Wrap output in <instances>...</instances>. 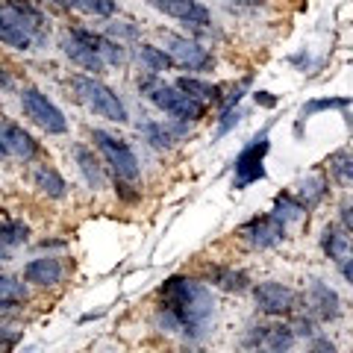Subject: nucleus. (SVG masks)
I'll return each mask as SVG.
<instances>
[{"label": "nucleus", "instance_id": "nucleus-2", "mask_svg": "<svg viewBox=\"0 0 353 353\" xmlns=\"http://www.w3.org/2000/svg\"><path fill=\"white\" fill-rule=\"evenodd\" d=\"M139 92L145 94L157 109L168 112L176 121H185V124H192V121H201L206 115V103L194 101V97L185 94L183 88L165 83L159 74H150V71L141 74L139 77Z\"/></svg>", "mask_w": 353, "mask_h": 353}, {"label": "nucleus", "instance_id": "nucleus-9", "mask_svg": "<svg viewBox=\"0 0 353 353\" xmlns=\"http://www.w3.org/2000/svg\"><path fill=\"white\" fill-rule=\"evenodd\" d=\"M239 236L248 241L250 248L256 250H268L274 245H280L285 239V221H280L274 212H262V215H253L250 221L239 227Z\"/></svg>", "mask_w": 353, "mask_h": 353}, {"label": "nucleus", "instance_id": "nucleus-38", "mask_svg": "<svg viewBox=\"0 0 353 353\" xmlns=\"http://www.w3.org/2000/svg\"><path fill=\"white\" fill-rule=\"evenodd\" d=\"M341 227H345L347 233H353V203L341 206Z\"/></svg>", "mask_w": 353, "mask_h": 353}, {"label": "nucleus", "instance_id": "nucleus-30", "mask_svg": "<svg viewBox=\"0 0 353 353\" xmlns=\"http://www.w3.org/2000/svg\"><path fill=\"white\" fill-rule=\"evenodd\" d=\"M0 301L27 303V285L15 277H9V274H0Z\"/></svg>", "mask_w": 353, "mask_h": 353}, {"label": "nucleus", "instance_id": "nucleus-13", "mask_svg": "<svg viewBox=\"0 0 353 353\" xmlns=\"http://www.w3.org/2000/svg\"><path fill=\"white\" fill-rule=\"evenodd\" d=\"M0 141H3V148L18 159H36L39 157V141L21 124H15V121H9V118H0Z\"/></svg>", "mask_w": 353, "mask_h": 353}, {"label": "nucleus", "instance_id": "nucleus-18", "mask_svg": "<svg viewBox=\"0 0 353 353\" xmlns=\"http://www.w3.org/2000/svg\"><path fill=\"white\" fill-rule=\"evenodd\" d=\"M0 44L15 48V50H32V44H36L32 32L21 24L6 6H0Z\"/></svg>", "mask_w": 353, "mask_h": 353}, {"label": "nucleus", "instance_id": "nucleus-43", "mask_svg": "<svg viewBox=\"0 0 353 353\" xmlns=\"http://www.w3.org/2000/svg\"><path fill=\"white\" fill-rule=\"evenodd\" d=\"M9 253H12V250H6V248H0V262H9V259H12V256H9Z\"/></svg>", "mask_w": 353, "mask_h": 353}, {"label": "nucleus", "instance_id": "nucleus-34", "mask_svg": "<svg viewBox=\"0 0 353 353\" xmlns=\"http://www.w3.org/2000/svg\"><path fill=\"white\" fill-rule=\"evenodd\" d=\"M21 341L18 330H9V327H0V353H9Z\"/></svg>", "mask_w": 353, "mask_h": 353}, {"label": "nucleus", "instance_id": "nucleus-10", "mask_svg": "<svg viewBox=\"0 0 353 353\" xmlns=\"http://www.w3.org/2000/svg\"><path fill=\"white\" fill-rule=\"evenodd\" d=\"M253 301H256V309L262 315H271V318H285V315H294L297 309V294L283 283H259L253 285Z\"/></svg>", "mask_w": 353, "mask_h": 353}, {"label": "nucleus", "instance_id": "nucleus-27", "mask_svg": "<svg viewBox=\"0 0 353 353\" xmlns=\"http://www.w3.org/2000/svg\"><path fill=\"white\" fill-rule=\"evenodd\" d=\"M303 212H309V209L301 203V197L294 192H283V194L274 197V215L280 221H285V224H289V221H301Z\"/></svg>", "mask_w": 353, "mask_h": 353}, {"label": "nucleus", "instance_id": "nucleus-15", "mask_svg": "<svg viewBox=\"0 0 353 353\" xmlns=\"http://www.w3.org/2000/svg\"><path fill=\"white\" fill-rule=\"evenodd\" d=\"M321 250L327 253V259H333L341 268L347 259H353V233L339 224H327L321 233Z\"/></svg>", "mask_w": 353, "mask_h": 353}, {"label": "nucleus", "instance_id": "nucleus-8", "mask_svg": "<svg viewBox=\"0 0 353 353\" xmlns=\"http://www.w3.org/2000/svg\"><path fill=\"white\" fill-rule=\"evenodd\" d=\"M294 341H297L294 327L285 321L250 327L245 336V345L250 350H265V353H289L294 347Z\"/></svg>", "mask_w": 353, "mask_h": 353}, {"label": "nucleus", "instance_id": "nucleus-42", "mask_svg": "<svg viewBox=\"0 0 353 353\" xmlns=\"http://www.w3.org/2000/svg\"><path fill=\"white\" fill-rule=\"evenodd\" d=\"M341 274L347 277V283H353V259H347L345 265H341Z\"/></svg>", "mask_w": 353, "mask_h": 353}, {"label": "nucleus", "instance_id": "nucleus-45", "mask_svg": "<svg viewBox=\"0 0 353 353\" xmlns=\"http://www.w3.org/2000/svg\"><path fill=\"white\" fill-rule=\"evenodd\" d=\"M3 157H9V150L3 148V141H0V159H3Z\"/></svg>", "mask_w": 353, "mask_h": 353}, {"label": "nucleus", "instance_id": "nucleus-36", "mask_svg": "<svg viewBox=\"0 0 353 353\" xmlns=\"http://www.w3.org/2000/svg\"><path fill=\"white\" fill-rule=\"evenodd\" d=\"M130 189H132V183H127V180H115V192L124 197L127 203H136L139 197H141V192H130Z\"/></svg>", "mask_w": 353, "mask_h": 353}, {"label": "nucleus", "instance_id": "nucleus-20", "mask_svg": "<svg viewBox=\"0 0 353 353\" xmlns=\"http://www.w3.org/2000/svg\"><path fill=\"white\" fill-rule=\"evenodd\" d=\"M206 280L218 285V289H224L230 294H245L250 289V277L245 271L239 268H227V265H209L206 268Z\"/></svg>", "mask_w": 353, "mask_h": 353}, {"label": "nucleus", "instance_id": "nucleus-22", "mask_svg": "<svg viewBox=\"0 0 353 353\" xmlns=\"http://www.w3.org/2000/svg\"><path fill=\"white\" fill-rule=\"evenodd\" d=\"M32 183H36V189L50 197V201H62L65 194H68V183H65V176L53 168V165H39L36 174H32Z\"/></svg>", "mask_w": 353, "mask_h": 353}, {"label": "nucleus", "instance_id": "nucleus-6", "mask_svg": "<svg viewBox=\"0 0 353 353\" xmlns=\"http://www.w3.org/2000/svg\"><path fill=\"white\" fill-rule=\"evenodd\" d=\"M21 109H24V115L36 127H41L48 136H62V132H68V121H65L62 109L44 92H39V88H24V92H21Z\"/></svg>", "mask_w": 353, "mask_h": 353}, {"label": "nucleus", "instance_id": "nucleus-33", "mask_svg": "<svg viewBox=\"0 0 353 353\" xmlns=\"http://www.w3.org/2000/svg\"><path fill=\"white\" fill-rule=\"evenodd\" d=\"M241 121V109L233 106V109H221V118H218V136H227L230 130Z\"/></svg>", "mask_w": 353, "mask_h": 353}, {"label": "nucleus", "instance_id": "nucleus-26", "mask_svg": "<svg viewBox=\"0 0 353 353\" xmlns=\"http://www.w3.org/2000/svg\"><path fill=\"white\" fill-rule=\"evenodd\" d=\"M27 239H30V227L24 221H15V218L0 221V248L12 250L18 245H27Z\"/></svg>", "mask_w": 353, "mask_h": 353}, {"label": "nucleus", "instance_id": "nucleus-14", "mask_svg": "<svg viewBox=\"0 0 353 353\" xmlns=\"http://www.w3.org/2000/svg\"><path fill=\"white\" fill-rule=\"evenodd\" d=\"M59 48H62L65 57H68L74 65H80L83 71H92V74H103V71H106V62H103L101 53L92 50L85 41H80L77 36H71V32H65V36H62Z\"/></svg>", "mask_w": 353, "mask_h": 353}, {"label": "nucleus", "instance_id": "nucleus-46", "mask_svg": "<svg viewBox=\"0 0 353 353\" xmlns=\"http://www.w3.org/2000/svg\"><path fill=\"white\" fill-rule=\"evenodd\" d=\"M176 353H206V350H189V347H183V350H176Z\"/></svg>", "mask_w": 353, "mask_h": 353}, {"label": "nucleus", "instance_id": "nucleus-11", "mask_svg": "<svg viewBox=\"0 0 353 353\" xmlns=\"http://www.w3.org/2000/svg\"><path fill=\"white\" fill-rule=\"evenodd\" d=\"M303 309H306V315L312 318V321L330 324V321H336V318L341 315V297H339L336 289H330L327 283L315 280L303 294Z\"/></svg>", "mask_w": 353, "mask_h": 353}, {"label": "nucleus", "instance_id": "nucleus-1", "mask_svg": "<svg viewBox=\"0 0 353 353\" xmlns=\"http://www.w3.org/2000/svg\"><path fill=\"white\" fill-rule=\"evenodd\" d=\"M215 318V297L209 285L174 274L159 285L157 327L165 333H183L185 339H203L206 327Z\"/></svg>", "mask_w": 353, "mask_h": 353}, {"label": "nucleus", "instance_id": "nucleus-41", "mask_svg": "<svg viewBox=\"0 0 353 353\" xmlns=\"http://www.w3.org/2000/svg\"><path fill=\"white\" fill-rule=\"evenodd\" d=\"M21 303L18 301H0V312H15Z\"/></svg>", "mask_w": 353, "mask_h": 353}, {"label": "nucleus", "instance_id": "nucleus-7", "mask_svg": "<svg viewBox=\"0 0 353 353\" xmlns=\"http://www.w3.org/2000/svg\"><path fill=\"white\" fill-rule=\"evenodd\" d=\"M162 39H165V50H168L176 62V68H185V71H212L215 68V57L206 48H201L197 41L176 36V32H165V30H162Z\"/></svg>", "mask_w": 353, "mask_h": 353}, {"label": "nucleus", "instance_id": "nucleus-39", "mask_svg": "<svg viewBox=\"0 0 353 353\" xmlns=\"http://www.w3.org/2000/svg\"><path fill=\"white\" fill-rule=\"evenodd\" d=\"M112 32H115V36H136V27H130V24H112Z\"/></svg>", "mask_w": 353, "mask_h": 353}, {"label": "nucleus", "instance_id": "nucleus-19", "mask_svg": "<svg viewBox=\"0 0 353 353\" xmlns=\"http://www.w3.org/2000/svg\"><path fill=\"white\" fill-rule=\"evenodd\" d=\"M74 159H77V168H80L83 180L88 183L92 192H101L106 189V174H103V159L94 157L92 148L85 145H74Z\"/></svg>", "mask_w": 353, "mask_h": 353}, {"label": "nucleus", "instance_id": "nucleus-4", "mask_svg": "<svg viewBox=\"0 0 353 353\" xmlns=\"http://www.w3.org/2000/svg\"><path fill=\"white\" fill-rule=\"evenodd\" d=\"M92 141H94L97 153H101L103 165H109V171L115 174V180H127V183L139 180V174H141L139 159L124 139H118L106 130H92Z\"/></svg>", "mask_w": 353, "mask_h": 353}, {"label": "nucleus", "instance_id": "nucleus-12", "mask_svg": "<svg viewBox=\"0 0 353 353\" xmlns=\"http://www.w3.org/2000/svg\"><path fill=\"white\" fill-rule=\"evenodd\" d=\"M153 9H159L162 15L176 18L183 24H189L194 30H209L212 27V12L201 3V0H148Z\"/></svg>", "mask_w": 353, "mask_h": 353}, {"label": "nucleus", "instance_id": "nucleus-3", "mask_svg": "<svg viewBox=\"0 0 353 353\" xmlns=\"http://www.w3.org/2000/svg\"><path fill=\"white\" fill-rule=\"evenodd\" d=\"M71 85H74L77 97H80V103L85 109H92L94 115H101L106 121H118V124L130 121V112H127L124 101H121V97L106 83L97 80V77L77 74V77H71Z\"/></svg>", "mask_w": 353, "mask_h": 353}, {"label": "nucleus", "instance_id": "nucleus-32", "mask_svg": "<svg viewBox=\"0 0 353 353\" xmlns=\"http://www.w3.org/2000/svg\"><path fill=\"white\" fill-rule=\"evenodd\" d=\"M350 101L347 97H321V101H309L303 109H301V115H315V112H324V109H345Z\"/></svg>", "mask_w": 353, "mask_h": 353}, {"label": "nucleus", "instance_id": "nucleus-31", "mask_svg": "<svg viewBox=\"0 0 353 353\" xmlns=\"http://www.w3.org/2000/svg\"><path fill=\"white\" fill-rule=\"evenodd\" d=\"M71 9H80V12L97 18H109L115 15V0H71Z\"/></svg>", "mask_w": 353, "mask_h": 353}, {"label": "nucleus", "instance_id": "nucleus-25", "mask_svg": "<svg viewBox=\"0 0 353 353\" xmlns=\"http://www.w3.org/2000/svg\"><path fill=\"white\" fill-rule=\"evenodd\" d=\"M139 59H141V65H145V71H150V74H162V71H174L176 68L171 53L162 50V48H153V44H141Z\"/></svg>", "mask_w": 353, "mask_h": 353}, {"label": "nucleus", "instance_id": "nucleus-40", "mask_svg": "<svg viewBox=\"0 0 353 353\" xmlns=\"http://www.w3.org/2000/svg\"><path fill=\"white\" fill-rule=\"evenodd\" d=\"M6 85H12V74H9V68L0 62V88H6Z\"/></svg>", "mask_w": 353, "mask_h": 353}, {"label": "nucleus", "instance_id": "nucleus-5", "mask_svg": "<svg viewBox=\"0 0 353 353\" xmlns=\"http://www.w3.org/2000/svg\"><path fill=\"white\" fill-rule=\"evenodd\" d=\"M271 150L268 130L256 132L233 162V189H248V185L265 180V157Z\"/></svg>", "mask_w": 353, "mask_h": 353}, {"label": "nucleus", "instance_id": "nucleus-24", "mask_svg": "<svg viewBox=\"0 0 353 353\" xmlns=\"http://www.w3.org/2000/svg\"><path fill=\"white\" fill-rule=\"evenodd\" d=\"M174 85L183 88L185 94H192L194 101H201V103H221V101H224V94H221V85H212V83H206V80H197V77H180Z\"/></svg>", "mask_w": 353, "mask_h": 353}, {"label": "nucleus", "instance_id": "nucleus-21", "mask_svg": "<svg viewBox=\"0 0 353 353\" xmlns=\"http://www.w3.org/2000/svg\"><path fill=\"white\" fill-rule=\"evenodd\" d=\"M3 6L12 12L21 24H24L30 32H32V39L36 41H41L44 39V15H41V9L32 3V0H3Z\"/></svg>", "mask_w": 353, "mask_h": 353}, {"label": "nucleus", "instance_id": "nucleus-17", "mask_svg": "<svg viewBox=\"0 0 353 353\" xmlns=\"http://www.w3.org/2000/svg\"><path fill=\"white\" fill-rule=\"evenodd\" d=\"M68 32H71V36H77L80 41H85L92 50L101 53L106 65H124L127 53H124V48H121V44H118L115 39L103 36V32H92V30H85V27H71Z\"/></svg>", "mask_w": 353, "mask_h": 353}, {"label": "nucleus", "instance_id": "nucleus-37", "mask_svg": "<svg viewBox=\"0 0 353 353\" xmlns=\"http://www.w3.org/2000/svg\"><path fill=\"white\" fill-rule=\"evenodd\" d=\"M253 101H256V106H262V109H274V106H277V97H274L271 92H253Z\"/></svg>", "mask_w": 353, "mask_h": 353}, {"label": "nucleus", "instance_id": "nucleus-28", "mask_svg": "<svg viewBox=\"0 0 353 353\" xmlns=\"http://www.w3.org/2000/svg\"><path fill=\"white\" fill-rule=\"evenodd\" d=\"M294 194L301 197V203L306 206V209H312V206H318L324 201V194H327V180L324 176H306V180H301L294 185Z\"/></svg>", "mask_w": 353, "mask_h": 353}, {"label": "nucleus", "instance_id": "nucleus-16", "mask_svg": "<svg viewBox=\"0 0 353 353\" xmlns=\"http://www.w3.org/2000/svg\"><path fill=\"white\" fill-rule=\"evenodd\" d=\"M62 262L57 256H39V259H30L24 265V280L39 285V289H50V285H59L62 283Z\"/></svg>", "mask_w": 353, "mask_h": 353}, {"label": "nucleus", "instance_id": "nucleus-23", "mask_svg": "<svg viewBox=\"0 0 353 353\" xmlns=\"http://www.w3.org/2000/svg\"><path fill=\"white\" fill-rule=\"evenodd\" d=\"M139 132H145V139L150 141V148L171 150L174 141L183 139L185 127H165V124H157V121H145V124H139Z\"/></svg>", "mask_w": 353, "mask_h": 353}, {"label": "nucleus", "instance_id": "nucleus-29", "mask_svg": "<svg viewBox=\"0 0 353 353\" xmlns=\"http://www.w3.org/2000/svg\"><path fill=\"white\" fill-rule=\"evenodd\" d=\"M327 165H330V171H333V176L341 185H353V153H347V150L333 153Z\"/></svg>", "mask_w": 353, "mask_h": 353}, {"label": "nucleus", "instance_id": "nucleus-44", "mask_svg": "<svg viewBox=\"0 0 353 353\" xmlns=\"http://www.w3.org/2000/svg\"><path fill=\"white\" fill-rule=\"evenodd\" d=\"M236 3H248V6H256V3H262V0H236Z\"/></svg>", "mask_w": 353, "mask_h": 353}, {"label": "nucleus", "instance_id": "nucleus-35", "mask_svg": "<svg viewBox=\"0 0 353 353\" xmlns=\"http://www.w3.org/2000/svg\"><path fill=\"white\" fill-rule=\"evenodd\" d=\"M309 353H336V345L327 336H312V341H309Z\"/></svg>", "mask_w": 353, "mask_h": 353}]
</instances>
